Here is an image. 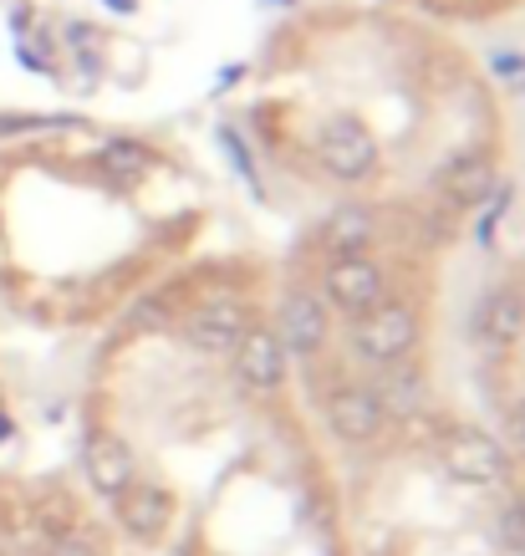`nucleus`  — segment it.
Returning <instances> with one entry per match:
<instances>
[{
  "instance_id": "1",
  "label": "nucleus",
  "mask_w": 525,
  "mask_h": 556,
  "mask_svg": "<svg viewBox=\"0 0 525 556\" xmlns=\"http://www.w3.org/2000/svg\"><path fill=\"white\" fill-rule=\"evenodd\" d=\"M444 470L464 480V485H505L510 475V455L495 444L490 434H479V429H454V434L444 439Z\"/></svg>"
},
{
  "instance_id": "2",
  "label": "nucleus",
  "mask_w": 525,
  "mask_h": 556,
  "mask_svg": "<svg viewBox=\"0 0 525 556\" xmlns=\"http://www.w3.org/2000/svg\"><path fill=\"white\" fill-rule=\"evenodd\" d=\"M413 342H419V317L398 302H377L373 312L357 317V348L373 363H398Z\"/></svg>"
},
{
  "instance_id": "3",
  "label": "nucleus",
  "mask_w": 525,
  "mask_h": 556,
  "mask_svg": "<svg viewBox=\"0 0 525 556\" xmlns=\"http://www.w3.org/2000/svg\"><path fill=\"white\" fill-rule=\"evenodd\" d=\"M326 296H332V306L362 317V312H373L383 302V270L368 255H337L326 266Z\"/></svg>"
},
{
  "instance_id": "4",
  "label": "nucleus",
  "mask_w": 525,
  "mask_h": 556,
  "mask_svg": "<svg viewBox=\"0 0 525 556\" xmlns=\"http://www.w3.org/2000/svg\"><path fill=\"white\" fill-rule=\"evenodd\" d=\"M326 424H332L337 439L362 444V439H373L377 429H383V399L368 393V388H337V393L326 399Z\"/></svg>"
},
{
  "instance_id": "5",
  "label": "nucleus",
  "mask_w": 525,
  "mask_h": 556,
  "mask_svg": "<svg viewBox=\"0 0 525 556\" xmlns=\"http://www.w3.org/2000/svg\"><path fill=\"white\" fill-rule=\"evenodd\" d=\"M235 372L251 388H276L286 378V342L266 327H245V338L235 342Z\"/></svg>"
},
{
  "instance_id": "6",
  "label": "nucleus",
  "mask_w": 525,
  "mask_h": 556,
  "mask_svg": "<svg viewBox=\"0 0 525 556\" xmlns=\"http://www.w3.org/2000/svg\"><path fill=\"white\" fill-rule=\"evenodd\" d=\"M82 465H87V480L102 490V495H123L133 485V455L118 434H92L82 450Z\"/></svg>"
},
{
  "instance_id": "7",
  "label": "nucleus",
  "mask_w": 525,
  "mask_h": 556,
  "mask_svg": "<svg viewBox=\"0 0 525 556\" xmlns=\"http://www.w3.org/2000/svg\"><path fill=\"white\" fill-rule=\"evenodd\" d=\"M245 327H251V321H245V312H240L235 302H209L189 317L184 338L194 342V348H204V353H235V342L245 338Z\"/></svg>"
},
{
  "instance_id": "8",
  "label": "nucleus",
  "mask_w": 525,
  "mask_h": 556,
  "mask_svg": "<svg viewBox=\"0 0 525 556\" xmlns=\"http://www.w3.org/2000/svg\"><path fill=\"white\" fill-rule=\"evenodd\" d=\"M439 189L444 200L459 204V210H475V204H485L495 194V169L490 159H479V153H459V159H449L439 174Z\"/></svg>"
},
{
  "instance_id": "9",
  "label": "nucleus",
  "mask_w": 525,
  "mask_h": 556,
  "mask_svg": "<svg viewBox=\"0 0 525 556\" xmlns=\"http://www.w3.org/2000/svg\"><path fill=\"white\" fill-rule=\"evenodd\" d=\"M276 338L286 342V353H317L326 338V312L317 296H306V291H296V296H286V306H281V332Z\"/></svg>"
},
{
  "instance_id": "10",
  "label": "nucleus",
  "mask_w": 525,
  "mask_h": 556,
  "mask_svg": "<svg viewBox=\"0 0 525 556\" xmlns=\"http://www.w3.org/2000/svg\"><path fill=\"white\" fill-rule=\"evenodd\" d=\"M475 332L485 342H495V348L515 342L525 332V306H521V296H510V291H495V296H485V302L475 306Z\"/></svg>"
},
{
  "instance_id": "11",
  "label": "nucleus",
  "mask_w": 525,
  "mask_h": 556,
  "mask_svg": "<svg viewBox=\"0 0 525 556\" xmlns=\"http://www.w3.org/2000/svg\"><path fill=\"white\" fill-rule=\"evenodd\" d=\"M118 516L133 536H158L169 526V495L153 485H128L118 501Z\"/></svg>"
},
{
  "instance_id": "12",
  "label": "nucleus",
  "mask_w": 525,
  "mask_h": 556,
  "mask_svg": "<svg viewBox=\"0 0 525 556\" xmlns=\"http://www.w3.org/2000/svg\"><path fill=\"white\" fill-rule=\"evenodd\" d=\"M368 236H373V219H368V210H337V215L326 219V251L337 255H357L362 245H368Z\"/></svg>"
},
{
  "instance_id": "13",
  "label": "nucleus",
  "mask_w": 525,
  "mask_h": 556,
  "mask_svg": "<svg viewBox=\"0 0 525 556\" xmlns=\"http://www.w3.org/2000/svg\"><path fill=\"white\" fill-rule=\"evenodd\" d=\"M500 541H505L510 552H525V506L500 510Z\"/></svg>"
},
{
  "instance_id": "14",
  "label": "nucleus",
  "mask_w": 525,
  "mask_h": 556,
  "mask_svg": "<svg viewBox=\"0 0 525 556\" xmlns=\"http://www.w3.org/2000/svg\"><path fill=\"white\" fill-rule=\"evenodd\" d=\"M505 439H510V450H515V455H525V404L510 408V419H505Z\"/></svg>"
},
{
  "instance_id": "15",
  "label": "nucleus",
  "mask_w": 525,
  "mask_h": 556,
  "mask_svg": "<svg viewBox=\"0 0 525 556\" xmlns=\"http://www.w3.org/2000/svg\"><path fill=\"white\" fill-rule=\"evenodd\" d=\"M51 556H92L87 552V541H77V536H62L56 546H51Z\"/></svg>"
}]
</instances>
